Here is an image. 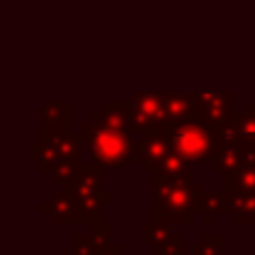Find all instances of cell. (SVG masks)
<instances>
[{"mask_svg": "<svg viewBox=\"0 0 255 255\" xmlns=\"http://www.w3.org/2000/svg\"><path fill=\"white\" fill-rule=\"evenodd\" d=\"M154 177V195L157 202L152 206V220L163 224H193L199 215V202L204 197V184L195 181L193 175L184 177Z\"/></svg>", "mask_w": 255, "mask_h": 255, "instance_id": "obj_1", "label": "cell"}, {"mask_svg": "<svg viewBox=\"0 0 255 255\" xmlns=\"http://www.w3.org/2000/svg\"><path fill=\"white\" fill-rule=\"evenodd\" d=\"M166 132L175 152L181 154L188 163L208 161L222 145V132L215 130L197 110L179 124L168 126Z\"/></svg>", "mask_w": 255, "mask_h": 255, "instance_id": "obj_2", "label": "cell"}, {"mask_svg": "<svg viewBox=\"0 0 255 255\" xmlns=\"http://www.w3.org/2000/svg\"><path fill=\"white\" fill-rule=\"evenodd\" d=\"M81 148H83V134H65L52 141L31 143V161L40 168L45 175H54L58 184L72 181L81 170Z\"/></svg>", "mask_w": 255, "mask_h": 255, "instance_id": "obj_3", "label": "cell"}, {"mask_svg": "<svg viewBox=\"0 0 255 255\" xmlns=\"http://www.w3.org/2000/svg\"><path fill=\"white\" fill-rule=\"evenodd\" d=\"M132 161L139 163L141 170L150 175L166 177H184L193 175L190 166L181 154L175 152L166 130H148L143 132L141 141L132 143Z\"/></svg>", "mask_w": 255, "mask_h": 255, "instance_id": "obj_4", "label": "cell"}, {"mask_svg": "<svg viewBox=\"0 0 255 255\" xmlns=\"http://www.w3.org/2000/svg\"><path fill=\"white\" fill-rule=\"evenodd\" d=\"M81 134H83V148L103 172L121 170L128 161H132L134 141L126 132L112 130L90 119L81 126Z\"/></svg>", "mask_w": 255, "mask_h": 255, "instance_id": "obj_5", "label": "cell"}, {"mask_svg": "<svg viewBox=\"0 0 255 255\" xmlns=\"http://www.w3.org/2000/svg\"><path fill=\"white\" fill-rule=\"evenodd\" d=\"M101 168L97 166L94 161L90 163H81L79 175L74 177L72 181L61 186V190L65 195H70L76 204L81 206V211L90 217L92 224L101 222V211L103 204H108L112 199L110 193H103L101 190Z\"/></svg>", "mask_w": 255, "mask_h": 255, "instance_id": "obj_6", "label": "cell"}, {"mask_svg": "<svg viewBox=\"0 0 255 255\" xmlns=\"http://www.w3.org/2000/svg\"><path fill=\"white\" fill-rule=\"evenodd\" d=\"M130 121L134 132L148 130H166L168 128V112H166V94L154 92H139L130 103Z\"/></svg>", "mask_w": 255, "mask_h": 255, "instance_id": "obj_7", "label": "cell"}, {"mask_svg": "<svg viewBox=\"0 0 255 255\" xmlns=\"http://www.w3.org/2000/svg\"><path fill=\"white\" fill-rule=\"evenodd\" d=\"M193 99H195V110L215 130H222L235 115L233 112L235 97L231 92H202Z\"/></svg>", "mask_w": 255, "mask_h": 255, "instance_id": "obj_8", "label": "cell"}, {"mask_svg": "<svg viewBox=\"0 0 255 255\" xmlns=\"http://www.w3.org/2000/svg\"><path fill=\"white\" fill-rule=\"evenodd\" d=\"M249 161H255V148L242 143V141H231V143H222L215 152L213 170L220 175H231L242 166H247Z\"/></svg>", "mask_w": 255, "mask_h": 255, "instance_id": "obj_9", "label": "cell"}, {"mask_svg": "<svg viewBox=\"0 0 255 255\" xmlns=\"http://www.w3.org/2000/svg\"><path fill=\"white\" fill-rule=\"evenodd\" d=\"M40 211L49 215L54 224H90V217L81 211V206L61 190V193L52 195L47 204H43Z\"/></svg>", "mask_w": 255, "mask_h": 255, "instance_id": "obj_10", "label": "cell"}, {"mask_svg": "<svg viewBox=\"0 0 255 255\" xmlns=\"http://www.w3.org/2000/svg\"><path fill=\"white\" fill-rule=\"evenodd\" d=\"M222 143L231 141H242V143L255 148V108L249 101L242 112H235L233 119L222 128Z\"/></svg>", "mask_w": 255, "mask_h": 255, "instance_id": "obj_11", "label": "cell"}, {"mask_svg": "<svg viewBox=\"0 0 255 255\" xmlns=\"http://www.w3.org/2000/svg\"><path fill=\"white\" fill-rule=\"evenodd\" d=\"M43 141H52L56 136L70 132V106L67 103H47L43 106Z\"/></svg>", "mask_w": 255, "mask_h": 255, "instance_id": "obj_12", "label": "cell"}, {"mask_svg": "<svg viewBox=\"0 0 255 255\" xmlns=\"http://www.w3.org/2000/svg\"><path fill=\"white\" fill-rule=\"evenodd\" d=\"M90 119L106 126V128H112V130L126 132V134H130V136H132V132H134L132 121H130V108H128V103H103L101 110L92 112Z\"/></svg>", "mask_w": 255, "mask_h": 255, "instance_id": "obj_13", "label": "cell"}, {"mask_svg": "<svg viewBox=\"0 0 255 255\" xmlns=\"http://www.w3.org/2000/svg\"><path fill=\"white\" fill-rule=\"evenodd\" d=\"M229 208L235 224H255V193H229Z\"/></svg>", "mask_w": 255, "mask_h": 255, "instance_id": "obj_14", "label": "cell"}, {"mask_svg": "<svg viewBox=\"0 0 255 255\" xmlns=\"http://www.w3.org/2000/svg\"><path fill=\"white\" fill-rule=\"evenodd\" d=\"M229 193H204L199 202V217L204 224H211L217 215H229Z\"/></svg>", "mask_w": 255, "mask_h": 255, "instance_id": "obj_15", "label": "cell"}, {"mask_svg": "<svg viewBox=\"0 0 255 255\" xmlns=\"http://www.w3.org/2000/svg\"><path fill=\"white\" fill-rule=\"evenodd\" d=\"M170 235H172V224H163V222L152 220L148 224H143V229H141V242L152 249L154 255H159Z\"/></svg>", "mask_w": 255, "mask_h": 255, "instance_id": "obj_16", "label": "cell"}, {"mask_svg": "<svg viewBox=\"0 0 255 255\" xmlns=\"http://www.w3.org/2000/svg\"><path fill=\"white\" fill-rule=\"evenodd\" d=\"M226 188L229 193H255V161H249L240 170L224 175Z\"/></svg>", "mask_w": 255, "mask_h": 255, "instance_id": "obj_17", "label": "cell"}, {"mask_svg": "<svg viewBox=\"0 0 255 255\" xmlns=\"http://www.w3.org/2000/svg\"><path fill=\"white\" fill-rule=\"evenodd\" d=\"M166 112H168V126L179 124L186 117L195 112V99L186 97V94H166Z\"/></svg>", "mask_w": 255, "mask_h": 255, "instance_id": "obj_18", "label": "cell"}, {"mask_svg": "<svg viewBox=\"0 0 255 255\" xmlns=\"http://www.w3.org/2000/svg\"><path fill=\"white\" fill-rule=\"evenodd\" d=\"M224 235L222 233H206L193 247V255H224Z\"/></svg>", "mask_w": 255, "mask_h": 255, "instance_id": "obj_19", "label": "cell"}, {"mask_svg": "<svg viewBox=\"0 0 255 255\" xmlns=\"http://www.w3.org/2000/svg\"><path fill=\"white\" fill-rule=\"evenodd\" d=\"M70 240H72V247H74L76 255H94L99 251V247L94 244L90 233H74Z\"/></svg>", "mask_w": 255, "mask_h": 255, "instance_id": "obj_20", "label": "cell"}, {"mask_svg": "<svg viewBox=\"0 0 255 255\" xmlns=\"http://www.w3.org/2000/svg\"><path fill=\"white\" fill-rule=\"evenodd\" d=\"M90 235H92L94 244H97L99 249L106 247V244H110L112 224H106V222H97V224H92V229H90Z\"/></svg>", "mask_w": 255, "mask_h": 255, "instance_id": "obj_21", "label": "cell"}, {"mask_svg": "<svg viewBox=\"0 0 255 255\" xmlns=\"http://www.w3.org/2000/svg\"><path fill=\"white\" fill-rule=\"evenodd\" d=\"M159 255H184V235L172 233L170 238L166 240V244H163Z\"/></svg>", "mask_w": 255, "mask_h": 255, "instance_id": "obj_22", "label": "cell"}, {"mask_svg": "<svg viewBox=\"0 0 255 255\" xmlns=\"http://www.w3.org/2000/svg\"><path fill=\"white\" fill-rule=\"evenodd\" d=\"M121 253H124V249H121L119 247V244H106V247H101V249H99V251L97 253H94V255H121Z\"/></svg>", "mask_w": 255, "mask_h": 255, "instance_id": "obj_23", "label": "cell"}, {"mask_svg": "<svg viewBox=\"0 0 255 255\" xmlns=\"http://www.w3.org/2000/svg\"><path fill=\"white\" fill-rule=\"evenodd\" d=\"M74 255H76V253H74Z\"/></svg>", "mask_w": 255, "mask_h": 255, "instance_id": "obj_24", "label": "cell"}]
</instances>
